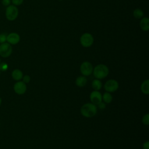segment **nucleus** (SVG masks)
I'll return each mask as SVG.
<instances>
[{
	"mask_svg": "<svg viewBox=\"0 0 149 149\" xmlns=\"http://www.w3.org/2000/svg\"><path fill=\"white\" fill-rule=\"evenodd\" d=\"M80 112L84 117L91 118L97 113V107L93 103H86L81 107Z\"/></svg>",
	"mask_w": 149,
	"mask_h": 149,
	"instance_id": "f257e3e1",
	"label": "nucleus"
},
{
	"mask_svg": "<svg viewBox=\"0 0 149 149\" xmlns=\"http://www.w3.org/2000/svg\"><path fill=\"white\" fill-rule=\"evenodd\" d=\"M93 72L94 77L100 80L104 79L108 76L109 69L106 65L104 64H99L94 68Z\"/></svg>",
	"mask_w": 149,
	"mask_h": 149,
	"instance_id": "f03ea898",
	"label": "nucleus"
},
{
	"mask_svg": "<svg viewBox=\"0 0 149 149\" xmlns=\"http://www.w3.org/2000/svg\"><path fill=\"white\" fill-rule=\"evenodd\" d=\"M19 10L16 6L13 5H10L9 6H7L5 11V16L8 20H15L17 18Z\"/></svg>",
	"mask_w": 149,
	"mask_h": 149,
	"instance_id": "7ed1b4c3",
	"label": "nucleus"
},
{
	"mask_svg": "<svg viewBox=\"0 0 149 149\" xmlns=\"http://www.w3.org/2000/svg\"><path fill=\"white\" fill-rule=\"evenodd\" d=\"M80 41L83 47L87 48L92 45L94 42V38L91 34L86 33L81 36Z\"/></svg>",
	"mask_w": 149,
	"mask_h": 149,
	"instance_id": "20e7f679",
	"label": "nucleus"
},
{
	"mask_svg": "<svg viewBox=\"0 0 149 149\" xmlns=\"http://www.w3.org/2000/svg\"><path fill=\"white\" fill-rule=\"evenodd\" d=\"M12 52V47L8 42H4L0 45V55L3 58L9 57Z\"/></svg>",
	"mask_w": 149,
	"mask_h": 149,
	"instance_id": "39448f33",
	"label": "nucleus"
},
{
	"mask_svg": "<svg viewBox=\"0 0 149 149\" xmlns=\"http://www.w3.org/2000/svg\"><path fill=\"white\" fill-rule=\"evenodd\" d=\"M119 87L118 82L114 79L108 80L104 84V88L107 92L113 93L116 91Z\"/></svg>",
	"mask_w": 149,
	"mask_h": 149,
	"instance_id": "423d86ee",
	"label": "nucleus"
},
{
	"mask_svg": "<svg viewBox=\"0 0 149 149\" xmlns=\"http://www.w3.org/2000/svg\"><path fill=\"white\" fill-rule=\"evenodd\" d=\"M80 72L84 76H90L93 71V68L91 63L87 61L83 62L80 65Z\"/></svg>",
	"mask_w": 149,
	"mask_h": 149,
	"instance_id": "0eeeda50",
	"label": "nucleus"
},
{
	"mask_svg": "<svg viewBox=\"0 0 149 149\" xmlns=\"http://www.w3.org/2000/svg\"><path fill=\"white\" fill-rule=\"evenodd\" d=\"M13 89L16 94L19 95L23 94L26 93L27 90L26 84L23 81H17L14 84Z\"/></svg>",
	"mask_w": 149,
	"mask_h": 149,
	"instance_id": "6e6552de",
	"label": "nucleus"
},
{
	"mask_svg": "<svg viewBox=\"0 0 149 149\" xmlns=\"http://www.w3.org/2000/svg\"><path fill=\"white\" fill-rule=\"evenodd\" d=\"M90 100L91 101V103L95 104V105H98L100 102L102 101V95L100 92L98 91H93V92L91 93L90 95Z\"/></svg>",
	"mask_w": 149,
	"mask_h": 149,
	"instance_id": "1a4fd4ad",
	"label": "nucleus"
},
{
	"mask_svg": "<svg viewBox=\"0 0 149 149\" xmlns=\"http://www.w3.org/2000/svg\"><path fill=\"white\" fill-rule=\"evenodd\" d=\"M20 40V36L16 33H11L7 36L6 41L10 45L17 44Z\"/></svg>",
	"mask_w": 149,
	"mask_h": 149,
	"instance_id": "9d476101",
	"label": "nucleus"
},
{
	"mask_svg": "<svg viewBox=\"0 0 149 149\" xmlns=\"http://www.w3.org/2000/svg\"><path fill=\"white\" fill-rule=\"evenodd\" d=\"M140 27L143 31H148L149 30V19L147 17H143L140 20Z\"/></svg>",
	"mask_w": 149,
	"mask_h": 149,
	"instance_id": "9b49d317",
	"label": "nucleus"
},
{
	"mask_svg": "<svg viewBox=\"0 0 149 149\" xmlns=\"http://www.w3.org/2000/svg\"><path fill=\"white\" fill-rule=\"evenodd\" d=\"M23 76V73L19 69H15L12 72V77L15 80L19 81L22 79Z\"/></svg>",
	"mask_w": 149,
	"mask_h": 149,
	"instance_id": "f8f14e48",
	"label": "nucleus"
},
{
	"mask_svg": "<svg viewBox=\"0 0 149 149\" xmlns=\"http://www.w3.org/2000/svg\"><path fill=\"white\" fill-rule=\"evenodd\" d=\"M87 79L84 76H80L77 77L76 79V84L80 87H82L86 86L87 83Z\"/></svg>",
	"mask_w": 149,
	"mask_h": 149,
	"instance_id": "ddd939ff",
	"label": "nucleus"
},
{
	"mask_svg": "<svg viewBox=\"0 0 149 149\" xmlns=\"http://www.w3.org/2000/svg\"><path fill=\"white\" fill-rule=\"evenodd\" d=\"M141 90L144 94H149V80H144L141 85Z\"/></svg>",
	"mask_w": 149,
	"mask_h": 149,
	"instance_id": "4468645a",
	"label": "nucleus"
},
{
	"mask_svg": "<svg viewBox=\"0 0 149 149\" xmlns=\"http://www.w3.org/2000/svg\"><path fill=\"white\" fill-rule=\"evenodd\" d=\"M91 86H92L94 90L98 91L102 87V83L99 79H96L93 80V81H92V83H91Z\"/></svg>",
	"mask_w": 149,
	"mask_h": 149,
	"instance_id": "2eb2a0df",
	"label": "nucleus"
},
{
	"mask_svg": "<svg viewBox=\"0 0 149 149\" xmlns=\"http://www.w3.org/2000/svg\"><path fill=\"white\" fill-rule=\"evenodd\" d=\"M102 100H103L104 102L109 104V103L111 102V101L112 100V96L111 95V94L109 93L105 92L103 94V95H102Z\"/></svg>",
	"mask_w": 149,
	"mask_h": 149,
	"instance_id": "dca6fc26",
	"label": "nucleus"
},
{
	"mask_svg": "<svg viewBox=\"0 0 149 149\" xmlns=\"http://www.w3.org/2000/svg\"><path fill=\"white\" fill-rule=\"evenodd\" d=\"M133 16L136 19H141L143 17V12L140 9H136L133 11Z\"/></svg>",
	"mask_w": 149,
	"mask_h": 149,
	"instance_id": "f3484780",
	"label": "nucleus"
},
{
	"mask_svg": "<svg viewBox=\"0 0 149 149\" xmlns=\"http://www.w3.org/2000/svg\"><path fill=\"white\" fill-rule=\"evenodd\" d=\"M142 122L144 125H149V115H148V113H147L143 116V117L142 118Z\"/></svg>",
	"mask_w": 149,
	"mask_h": 149,
	"instance_id": "a211bd4d",
	"label": "nucleus"
},
{
	"mask_svg": "<svg viewBox=\"0 0 149 149\" xmlns=\"http://www.w3.org/2000/svg\"><path fill=\"white\" fill-rule=\"evenodd\" d=\"M8 68V65L6 62L0 63V70L1 72H5Z\"/></svg>",
	"mask_w": 149,
	"mask_h": 149,
	"instance_id": "6ab92c4d",
	"label": "nucleus"
},
{
	"mask_svg": "<svg viewBox=\"0 0 149 149\" xmlns=\"http://www.w3.org/2000/svg\"><path fill=\"white\" fill-rule=\"evenodd\" d=\"M6 37H7V35L6 34H5V33L0 34V44L6 42Z\"/></svg>",
	"mask_w": 149,
	"mask_h": 149,
	"instance_id": "aec40b11",
	"label": "nucleus"
},
{
	"mask_svg": "<svg viewBox=\"0 0 149 149\" xmlns=\"http://www.w3.org/2000/svg\"><path fill=\"white\" fill-rule=\"evenodd\" d=\"M11 1L12 2V3L13 4V5L19 6V5H20L23 3V0H12Z\"/></svg>",
	"mask_w": 149,
	"mask_h": 149,
	"instance_id": "412c9836",
	"label": "nucleus"
},
{
	"mask_svg": "<svg viewBox=\"0 0 149 149\" xmlns=\"http://www.w3.org/2000/svg\"><path fill=\"white\" fill-rule=\"evenodd\" d=\"M22 79H23V81L24 83H28L30 81V77L29 75H25L23 76Z\"/></svg>",
	"mask_w": 149,
	"mask_h": 149,
	"instance_id": "4be33fe9",
	"label": "nucleus"
},
{
	"mask_svg": "<svg viewBox=\"0 0 149 149\" xmlns=\"http://www.w3.org/2000/svg\"><path fill=\"white\" fill-rule=\"evenodd\" d=\"M97 105H98V108L100 109H104L105 108V107H106L105 103L104 102H102V101L101 102H100Z\"/></svg>",
	"mask_w": 149,
	"mask_h": 149,
	"instance_id": "5701e85b",
	"label": "nucleus"
},
{
	"mask_svg": "<svg viewBox=\"0 0 149 149\" xmlns=\"http://www.w3.org/2000/svg\"><path fill=\"white\" fill-rule=\"evenodd\" d=\"M2 3L4 6H8L10 5V4L11 3V1L10 0H2Z\"/></svg>",
	"mask_w": 149,
	"mask_h": 149,
	"instance_id": "b1692460",
	"label": "nucleus"
},
{
	"mask_svg": "<svg viewBox=\"0 0 149 149\" xmlns=\"http://www.w3.org/2000/svg\"><path fill=\"white\" fill-rule=\"evenodd\" d=\"M143 149H149V142L148 141L144 143L143 146Z\"/></svg>",
	"mask_w": 149,
	"mask_h": 149,
	"instance_id": "393cba45",
	"label": "nucleus"
},
{
	"mask_svg": "<svg viewBox=\"0 0 149 149\" xmlns=\"http://www.w3.org/2000/svg\"><path fill=\"white\" fill-rule=\"evenodd\" d=\"M1 103H2V100H1V98H0V106H1Z\"/></svg>",
	"mask_w": 149,
	"mask_h": 149,
	"instance_id": "a878e982",
	"label": "nucleus"
},
{
	"mask_svg": "<svg viewBox=\"0 0 149 149\" xmlns=\"http://www.w3.org/2000/svg\"><path fill=\"white\" fill-rule=\"evenodd\" d=\"M0 75H1V70H0Z\"/></svg>",
	"mask_w": 149,
	"mask_h": 149,
	"instance_id": "bb28decb",
	"label": "nucleus"
},
{
	"mask_svg": "<svg viewBox=\"0 0 149 149\" xmlns=\"http://www.w3.org/2000/svg\"><path fill=\"white\" fill-rule=\"evenodd\" d=\"M0 63H1V59H0Z\"/></svg>",
	"mask_w": 149,
	"mask_h": 149,
	"instance_id": "cd10ccee",
	"label": "nucleus"
}]
</instances>
